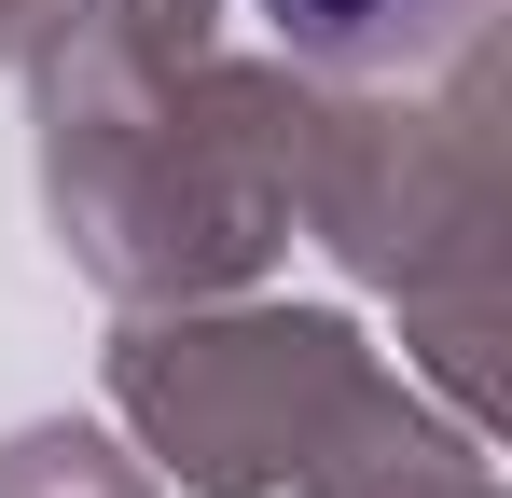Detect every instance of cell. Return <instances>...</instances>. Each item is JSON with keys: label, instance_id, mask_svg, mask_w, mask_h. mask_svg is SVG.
Segmentation results:
<instances>
[{"label": "cell", "instance_id": "obj_1", "mask_svg": "<svg viewBox=\"0 0 512 498\" xmlns=\"http://www.w3.org/2000/svg\"><path fill=\"white\" fill-rule=\"evenodd\" d=\"M291 56H333V70H402V56H443L471 28V0H250Z\"/></svg>", "mask_w": 512, "mask_h": 498}]
</instances>
